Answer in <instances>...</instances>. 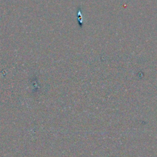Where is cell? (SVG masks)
<instances>
[{
    "label": "cell",
    "mask_w": 157,
    "mask_h": 157,
    "mask_svg": "<svg viewBox=\"0 0 157 157\" xmlns=\"http://www.w3.org/2000/svg\"><path fill=\"white\" fill-rule=\"evenodd\" d=\"M77 19H78V22H79L80 26H82V22H83V17H82V12L80 10H78V12H77Z\"/></svg>",
    "instance_id": "1"
}]
</instances>
